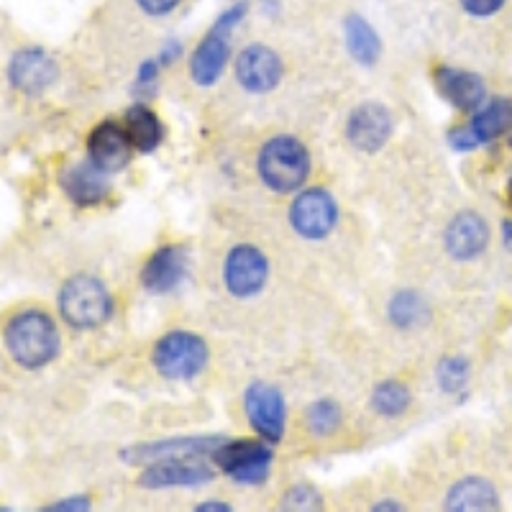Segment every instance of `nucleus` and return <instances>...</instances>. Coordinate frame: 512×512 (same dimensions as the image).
<instances>
[{
  "label": "nucleus",
  "mask_w": 512,
  "mask_h": 512,
  "mask_svg": "<svg viewBox=\"0 0 512 512\" xmlns=\"http://www.w3.org/2000/svg\"><path fill=\"white\" fill-rule=\"evenodd\" d=\"M346 31V49L351 57L359 64H374L382 54V41H379L377 31L364 21L361 16H349L344 21Z\"/></svg>",
  "instance_id": "nucleus-23"
},
{
  "label": "nucleus",
  "mask_w": 512,
  "mask_h": 512,
  "mask_svg": "<svg viewBox=\"0 0 512 512\" xmlns=\"http://www.w3.org/2000/svg\"><path fill=\"white\" fill-rule=\"evenodd\" d=\"M195 510H198V512H228L231 507H228L226 502H221V500H210V502H203V505H198Z\"/></svg>",
  "instance_id": "nucleus-34"
},
{
  "label": "nucleus",
  "mask_w": 512,
  "mask_h": 512,
  "mask_svg": "<svg viewBox=\"0 0 512 512\" xmlns=\"http://www.w3.org/2000/svg\"><path fill=\"white\" fill-rule=\"evenodd\" d=\"M57 62L44 49H18L8 64V80L26 95H41L57 82Z\"/></svg>",
  "instance_id": "nucleus-12"
},
{
  "label": "nucleus",
  "mask_w": 512,
  "mask_h": 512,
  "mask_svg": "<svg viewBox=\"0 0 512 512\" xmlns=\"http://www.w3.org/2000/svg\"><path fill=\"white\" fill-rule=\"evenodd\" d=\"M59 185H62L64 195L75 205H98L100 200H105L108 190H111L108 172L95 167L90 159L72 164V167H64L62 175H59Z\"/></svg>",
  "instance_id": "nucleus-17"
},
{
  "label": "nucleus",
  "mask_w": 512,
  "mask_h": 512,
  "mask_svg": "<svg viewBox=\"0 0 512 512\" xmlns=\"http://www.w3.org/2000/svg\"><path fill=\"white\" fill-rule=\"evenodd\" d=\"M208 359V344L190 331L164 333L152 349L154 369L172 382L198 377L208 367Z\"/></svg>",
  "instance_id": "nucleus-4"
},
{
  "label": "nucleus",
  "mask_w": 512,
  "mask_h": 512,
  "mask_svg": "<svg viewBox=\"0 0 512 512\" xmlns=\"http://www.w3.org/2000/svg\"><path fill=\"white\" fill-rule=\"evenodd\" d=\"M213 461L239 484H262L272 469V451L262 441H228L213 451Z\"/></svg>",
  "instance_id": "nucleus-5"
},
{
  "label": "nucleus",
  "mask_w": 512,
  "mask_h": 512,
  "mask_svg": "<svg viewBox=\"0 0 512 512\" xmlns=\"http://www.w3.org/2000/svg\"><path fill=\"white\" fill-rule=\"evenodd\" d=\"M236 80L246 93H272L282 80V59L267 44H249L236 57Z\"/></svg>",
  "instance_id": "nucleus-9"
},
{
  "label": "nucleus",
  "mask_w": 512,
  "mask_h": 512,
  "mask_svg": "<svg viewBox=\"0 0 512 512\" xmlns=\"http://www.w3.org/2000/svg\"><path fill=\"white\" fill-rule=\"evenodd\" d=\"M387 313H390V320L397 328H415L428 318V305H425L418 292L402 290L390 300Z\"/></svg>",
  "instance_id": "nucleus-25"
},
{
  "label": "nucleus",
  "mask_w": 512,
  "mask_h": 512,
  "mask_svg": "<svg viewBox=\"0 0 512 512\" xmlns=\"http://www.w3.org/2000/svg\"><path fill=\"white\" fill-rule=\"evenodd\" d=\"M216 472L203 461L190 459H167L149 464L139 477V487L144 489H169V487H198V484L213 482Z\"/></svg>",
  "instance_id": "nucleus-14"
},
{
  "label": "nucleus",
  "mask_w": 512,
  "mask_h": 512,
  "mask_svg": "<svg viewBox=\"0 0 512 512\" xmlns=\"http://www.w3.org/2000/svg\"><path fill=\"white\" fill-rule=\"evenodd\" d=\"M305 425L313 436H331L341 425V408L333 400H318L313 402L305 413Z\"/></svg>",
  "instance_id": "nucleus-26"
},
{
  "label": "nucleus",
  "mask_w": 512,
  "mask_h": 512,
  "mask_svg": "<svg viewBox=\"0 0 512 512\" xmlns=\"http://www.w3.org/2000/svg\"><path fill=\"white\" fill-rule=\"evenodd\" d=\"M221 446V438H167V441L144 443L123 451L128 464H157L167 459H195V456L213 454Z\"/></svg>",
  "instance_id": "nucleus-15"
},
{
  "label": "nucleus",
  "mask_w": 512,
  "mask_h": 512,
  "mask_svg": "<svg viewBox=\"0 0 512 512\" xmlns=\"http://www.w3.org/2000/svg\"><path fill=\"white\" fill-rule=\"evenodd\" d=\"M223 280L233 297H254L269 280L267 256L251 244L233 246L226 256Z\"/></svg>",
  "instance_id": "nucleus-8"
},
{
  "label": "nucleus",
  "mask_w": 512,
  "mask_h": 512,
  "mask_svg": "<svg viewBox=\"0 0 512 512\" xmlns=\"http://www.w3.org/2000/svg\"><path fill=\"white\" fill-rule=\"evenodd\" d=\"M459 3L469 16L489 18L495 16L497 11H502V6H505L507 0H459Z\"/></svg>",
  "instance_id": "nucleus-29"
},
{
  "label": "nucleus",
  "mask_w": 512,
  "mask_h": 512,
  "mask_svg": "<svg viewBox=\"0 0 512 512\" xmlns=\"http://www.w3.org/2000/svg\"><path fill=\"white\" fill-rule=\"evenodd\" d=\"M228 57H231L228 34L210 29V34L200 41L198 49H195V54H192L190 59L192 82H198V85H203V88L216 85L218 77H221L223 70H226Z\"/></svg>",
  "instance_id": "nucleus-19"
},
{
  "label": "nucleus",
  "mask_w": 512,
  "mask_h": 512,
  "mask_svg": "<svg viewBox=\"0 0 512 512\" xmlns=\"http://www.w3.org/2000/svg\"><path fill=\"white\" fill-rule=\"evenodd\" d=\"M126 131L134 141V149L141 154H152L162 144V123L146 105H134L126 113Z\"/></svg>",
  "instance_id": "nucleus-22"
},
{
  "label": "nucleus",
  "mask_w": 512,
  "mask_h": 512,
  "mask_svg": "<svg viewBox=\"0 0 512 512\" xmlns=\"http://www.w3.org/2000/svg\"><path fill=\"white\" fill-rule=\"evenodd\" d=\"M436 85H438V93H441L448 103L466 113L479 111L484 98H487V85H484L482 77L474 75V72L438 67Z\"/></svg>",
  "instance_id": "nucleus-18"
},
{
  "label": "nucleus",
  "mask_w": 512,
  "mask_h": 512,
  "mask_svg": "<svg viewBox=\"0 0 512 512\" xmlns=\"http://www.w3.org/2000/svg\"><path fill=\"white\" fill-rule=\"evenodd\" d=\"M57 303L64 323L77 331L103 326L113 313L111 292L105 290L98 277H90V274H77L64 282Z\"/></svg>",
  "instance_id": "nucleus-3"
},
{
  "label": "nucleus",
  "mask_w": 512,
  "mask_h": 512,
  "mask_svg": "<svg viewBox=\"0 0 512 512\" xmlns=\"http://www.w3.org/2000/svg\"><path fill=\"white\" fill-rule=\"evenodd\" d=\"M136 3L146 16H167L180 6L182 0H136Z\"/></svg>",
  "instance_id": "nucleus-30"
},
{
  "label": "nucleus",
  "mask_w": 512,
  "mask_h": 512,
  "mask_svg": "<svg viewBox=\"0 0 512 512\" xmlns=\"http://www.w3.org/2000/svg\"><path fill=\"white\" fill-rule=\"evenodd\" d=\"M446 251L459 262H472L489 244V226L479 213L464 210L446 228Z\"/></svg>",
  "instance_id": "nucleus-16"
},
{
  "label": "nucleus",
  "mask_w": 512,
  "mask_h": 512,
  "mask_svg": "<svg viewBox=\"0 0 512 512\" xmlns=\"http://www.w3.org/2000/svg\"><path fill=\"white\" fill-rule=\"evenodd\" d=\"M64 510H90L88 497H72V500L54 502V505L47 507V512H64Z\"/></svg>",
  "instance_id": "nucleus-32"
},
{
  "label": "nucleus",
  "mask_w": 512,
  "mask_h": 512,
  "mask_svg": "<svg viewBox=\"0 0 512 512\" xmlns=\"http://www.w3.org/2000/svg\"><path fill=\"white\" fill-rule=\"evenodd\" d=\"M134 141L123 126L116 121H103L88 136V159L108 175H116L131 162Z\"/></svg>",
  "instance_id": "nucleus-11"
},
{
  "label": "nucleus",
  "mask_w": 512,
  "mask_h": 512,
  "mask_svg": "<svg viewBox=\"0 0 512 512\" xmlns=\"http://www.w3.org/2000/svg\"><path fill=\"white\" fill-rule=\"evenodd\" d=\"M187 249L185 246H162L146 259L141 269V285L152 295H164L180 287L187 277Z\"/></svg>",
  "instance_id": "nucleus-13"
},
{
  "label": "nucleus",
  "mask_w": 512,
  "mask_h": 512,
  "mask_svg": "<svg viewBox=\"0 0 512 512\" xmlns=\"http://www.w3.org/2000/svg\"><path fill=\"white\" fill-rule=\"evenodd\" d=\"M6 349L18 367H47L59 351V333L54 320L41 310L16 313L6 326Z\"/></svg>",
  "instance_id": "nucleus-1"
},
{
  "label": "nucleus",
  "mask_w": 512,
  "mask_h": 512,
  "mask_svg": "<svg viewBox=\"0 0 512 512\" xmlns=\"http://www.w3.org/2000/svg\"><path fill=\"white\" fill-rule=\"evenodd\" d=\"M469 379V364L461 356H448L438 364V384L443 392H459Z\"/></svg>",
  "instance_id": "nucleus-27"
},
{
  "label": "nucleus",
  "mask_w": 512,
  "mask_h": 512,
  "mask_svg": "<svg viewBox=\"0 0 512 512\" xmlns=\"http://www.w3.org/2000/svg\"><path fill=\"white\" fill-rule=\"evenodd\" d=\"M157 64L154 59H149V62L141 64V70H139V80H136V85L139 88H144V85H149V82H154V77H157Z\"/></svg>",
  "instance_id": "nucleus-33"
},
{
  "label": "nucleus",
  "mask_w": 512,
  "mask_h": 512,
  "mask_svg": "<svg viewBox=\"0 0 512 512\" xmlns=\"http://www.w3.org/2000/svg\"><path fill=\"white\" fill-rule=\"evenodd\" d=\"M244 410L254 433L267 443H280L285 436V400L277 387L267 382L249 384Z\"/></svg>",
  "instance_id": "nucleus-7"
},
{
  "label": "nucleus",
  "mask_w": 512,
  "mask_h": 512,
  "mask_svg": "<svg viewBox=\"0 0 512 512\" xmlns=\"http://www.w3.org/2000/svg\"><path fill=\"white\" fill-rule=\"evenodd\" d=\"M244 13H246V3H239V6L228 8V11L223 13L221 18H218L216 26H213V29H216V31H223V34H228V31H231L233 26L239 24L241 18H244Z\"/></svg>",
  "instance_id": "nucleus-31"
},
{
  "label": "nucleus",
  "mask_w": 512,
  "mask_h": 512,
  "mask_svg": "<svg viewBox=\"0 0 512 512\" xmlns=\"http://www.w3.org/2000/svg\"><path fill=\"white\" fill-rule=\"evenodd\" d=\"M256 169L269 190L290 195L300 190L310 177V152L303 141L292 136H274L262 146Z\"/></svg>",
  "instance_id": "nucleus-2"
},
{
  "label": "nucleus",
  "mask_w": 512,
  "mask_h": 512,
  "mask_svg": "<svg viewBox=\"0 0 512 512\" xmlns=\"http://www.w3.org/2000/svg\"><path fill=\"white\" fill-rule=\"evenodd\" d=\"M372 510H402V505L400 502H395V500H382V502H377V505L372 507Z\"/></svg>",
  "instance_id": "nucleus-35"
},
{
  "label": "nucleus",
  "mask_w": 512,
  "mask_h": 512,
  "mask_svg": "<svg viewBox=\"0 0 512 512\" xmlns=\"http://www.w3.org/2000/svg\"><path fill=\"white\" fill-rule=\"evenodd\" d=\"M502 228H505V239H507V244H510V241H512V223L505 221V223H502Z\"/></svg>",
  "instance_id": "nucleus-36"
},
{
  "label": "nucleus",
  "mask_w": 512,
  "mask_h": 512,
  "mask_svg": "<svg viewBox=\"0 0 512 512\" xmlns=\"http://www.w3.org/2000/svg\"><path fill=\"white\" fill-rule=\"evenodd\" d=\"M392 113L379 103H361L346 121V139L364 154H377L392 136Z\"/></svg>",
  "instance_id": "nucleus-10"
},
{
  "label": "nucleus",
  "mask_w": 512,
  "mask_h": 512,
  "mask_svg": "<svg viewBox=\"0 0 512 512\" xmlns=\"http://www.w3.org/2000/svg\"><path fill=\"white\" fill-rule=\"evenodd\" d=\"M338 221V205L333 195L323 187L300 192L290 205V223L308 241L326 239Z\"/></svg>",
  "instance_id": "nucleus-6"
},
{
  "label": "nucleus",
  "mask_w": 512,
  "mask_h": 512,
  "mask_svg": "<svg viewBox=\"0 0 512 512\" xmlns=\"http://www.w3.org/2000/svg\"><path fill=\"white\" fill-rule=\"evenodd\" d=\"M282 510H320L318 489L310 484H295L282 497Z\"/></svg>",
  "instance_id": "nucleus-28"
},
{
  "label": "nucleus",
  "mask_w": 512,
  "mask_h": 512,
  "mask_svg": "<svg viewBox=\"0 0 512 512\" xmlns=\"http://www.w3.org/2000/svg\"><path fill=\"white\" fill-rule=\"evenodd\" d=\"M469 134L474 136L477 146L489 144V141L500 139L512 128V103L507 98H497L489 105L474 111L472 123H469Z\"/></svg>",
  "instance_id": "nucleus-21"
},
{
  "label": "nucleus",
  "mask_w": 512,
  "mask_h": 512,
  "mask_svg": "<svg viewBox=\"0 0 512 512\" xmlns=\"http://www.w3.org/2000/svg\"><path fill=\"white\" fill-rule=\"evenodd\" d=\"M410 402H413L410 390L402 382H395V379L377 384L372 392V408L382 418H397V415L410 408Z\"/></svg>",
  "instance_id": "nucleus-24"
},
{
  "label": "nucleus",
  "mask_w": 512,
  "mask_h": 512,
  "mask_svg": "<svg viewBox=\"0 0 512 512\" xmlns=\"http://www.w3.org/2000/svg\"><path fill=\"white\" fill-rule=\"evenodd\" d=\"M446 510L451 512H487L500 510V495L495 484L482 477H464L448 489Z\"/></svg>",
  "instance_id": "nucleus-20"
}]
</instances>
